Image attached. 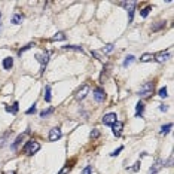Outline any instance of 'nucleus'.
Returning <instances> with one entry per match:
<instances>
[{
    "label": "nucleus",
    "instance_id": "nucleus-1",
    "mask_svg": "<svg viewBox=\"0 0 174 174\" xmlns=\"http://www.w3.org/2000/svg\"><path fill=\"white\" fill-rule=\"evenodd\" d=\"M39 149H40L39 141H36V140H28V141L25 143V146L22 147V152H24L25 155H34V153L39 152Z\"/></svg>",
    "mask_w": 174,
    "mask_h": 174
},
{
    "label": "nucleus",
    "instance_id": "nucleus-2",
    "mask_svg": "<svg viewBox=\"0 0 174 174\" xmlns=\"http://www.w3.org/2000/svg\"><path fill=\"white\" fill-rule=\"evenodd\" d=\"M152 92H153V82H146V84L141 85L140 91H138V95H141V97H149Z\"/></svg>",
    "mask_w": 174,
    "mask_h": 174
},
{
    "label": "nucleus",
    "instance_id": "nucleus-3",
    "mask_svg": "<svg viewBox=\"0 0 174 174\" xmlns=\"http://www.w3.org/2000/svg\"><path fill=\"white\" fill-rule=\"evenodd\" d=\"M36 60L42 64V70H40V73H43L45 67H46V64H48V61H49V52L45 51L43 54H37V55H36Z\"/></svg>",
    "mask_w": 174,
    "mask_h": 174
},
{
    "label": "nucleus",
    "instance_id": "nucleus-4",
    "mask_svg": "<svg viewBox=\"0 0 174 174\" xmlns=\"http://www.w3.org/2000/svg\"><path fill=\"white\" fill-rule=\"evenodd\" d=\"M121 6H125V7H127V10H128V22H132V16H134V10H135L137 3H135V1H130V3H121Z\"/></svg>",
    "mask_w": 174,
    "mask_h": 174
},
{
    "label": "nucleus",
    "instance_id": "nucleus-5",
    "mask_svg": "<svg viewBox=\"0 0 174 174\" xmlns=\"http://www.w3.org/2000/svg\"><path fill=\"white\" fill-rule=\"evenodd\" d=\"M101 121H103L104 125H113V124L118 121V115H116V113H107V115L103 116Z\"/></svg>",
    "mask_w": 174,
    "mask_h": 174
},
{
    "label": "nucleus",
    "instance_id": "nucleus-6",
    "mask_svg": "<svg viewBox=\"0 0 174 174\" xmlns=\"http://www.w3.org/2000/svg\"><path fill=\"white\" fill-rule=\"evenodd\" d=\"M61 135H63V132L60 128H52V130L49 131V135H48V138H49V141H57V140H60L61 138Z\"/></svg>",
    "mask_w": 174,
    "mask_h": 174
},
{
    "label": "nucleus",
    "instance_id": "nucleus-7",
    "mask_svg": "<svg viewBox=\"0 0 174 174\" xmlns=\"http://www.w3.org/2000/svg\"><path fill=\"white\" fill-rule=\"evenodd\" d=\"M88 92H89V87H88V85H82L81 89H78V92H76L75 98H76L78 101H81V100H84V98L87 97Z\"/></svg>",
    "mask_w": 174,
    "mask_h": 174
},
{
    "label": "nucleus",
    "instance_id": "nucleus-8",
    "mask_svg": "<svg viewBox=\"0 0 174 174\" xmlns=\"http://www.w3.org/2000/svg\"><path fill=\"white\" fill-rule=\"evenodd\" d=\"M94 98H95L97 103H103V101L106 100V92H104V89L95 88V89H94Z\"/></svg>",
    "mask_w": 174,
    "mask_h": 174
},
{
    "label": "nucleus",
    "instance_id": "nucleus-9",
    "mask_svg": "<svg viewBox=\"0 0 174 174\" xmlns=\"http://www.w3.org/2000/svg\"><path fill=\"white\" fill-rule=\"evenodd\" d=\"M122 128H124V124L121 122V121H116L113 125H112V131H113V135H116V137H119L121 134H122Z\"/></svg>",
    "mask_w": 174,
    "mask_h": 174
},
{
    "label": "nucleus",
    "instance_id": "nucleus-10",
    "mask_svg": "<svg viewBox=\"0 0 174 174\" xmlns=\"http://www.w3.org/2000/svg\"><path fill=\"white\" fill-rule=\"evenodd\" d=\"M153 57H155V61L164 63V61H167V60L170 58V52H168V51H162V52H159V54H156V55H153Z\"/></svg>",
    "mask_w": 174,
    "mask_h": 174
},
{
    "label": "nucleus",
    "instance_id": "nucleus-11",
    "mask_svg": "<svg viewBox=\"0 0 174 174\" xmlns=\"http://www.w3.org/2000/svg\"><path fill=\"white\" fill-rule=\"evenodd\" d=\"M28 132H30V130H27L25 132H22L21 135H18V137H16V140H15V141L12 143V146H10V147H12V150H16V149H18V146L21 144V141L25 138V135H27Z\"/></svg>",
    "mask_w": 174,
    "mask_h": 174
},
{
    "label": "nucleus",
    "instance_id": "nucleus-12",
    "mask_svg": "<svg viewBox=\"0 0 174 174\" xmlns=\"http://www.w3.org/2000/svg\"><path fill=\"white\" fill-rule=\"evenodd\" d=\"M162 165H164V161L162 159H156V162L150 167V170H149V174H156L161 168H162Z\"/></svg>",
    "mask_w": 174,
    "mask_h": 174
},
{
    "label": "nucleus",
    "instance_id": "nucleus-13",
    "mask_svg": "<svg viewBox=\"0 0 174 174\" xmlns=\"http://www.w3.org/2000/svg\"><path fill=\"white\" fill-rule=\"evenodd\" d=\"M12 67H13V58H12V57L4 58V60H3V69H4V70H10Z\"/></svg>",
    "mask_w": 174,
    "mask_h": 174
},
{
    "label": "nucleus",
    "instance_id": "nucleus-14",
    "mask_svg": "<svg viewBox=\"0 0 174 174\" xmlns=\"http://www.w3.org/2000/svg\"><path fill=\"white\" fill-rule=\"evenodd\" d=\"M109 67H110L109 64H106V66H104V69H103V72H101V75H100V84H104V81L107 79L109 72H110V70H109Z\"/></svg>",
    "mask_w": 174,
    "mask_h": 174
},
{
    "label": "nucleus",
    "instance_id": "nucleus-15",
    "mask_svg": "<svg viewBox=\"0 0 174 174\" xmlns=\"http://www.w3.org/2000/svg\"><path fill=\"white\" fill-rule=\"evenodd\" d=\"M18 109H19V104H18V101H15L12 106H6V107H4V110H6V112H9V113H13V115H15V113H18Z\"/></svg>",
    "mask_w": 174,
    "mask_h": 174
},
{
    "label": "nucleus",
    "instance_id": "nucleus-16",
    "mask_svg": "<svg viewBox=\"0 0 174 174\" xmlns=\"http://www.w3.org/2000/svg\"><path fill=\"white\" fill-rule=\"evenodd\" d=\"M143 110H144V104H143L141 101H138L137 106H135V118H141Z\"/></svg>",
    "mask_w": 174,
    "mask_h": 174
},
{
    "label": "nucleus",
    "instance_id": "nucleus-17",
    "mask_svg": "<svg viewBox=\"0 0 174 174\" xmlns=\"http://www.w3.org/2000/svg\"><path fill=\"white\" fill-rule=\"evenodd\" d=\"M63 49H66V51H78V52H84V48H82V46H78V45H66V46H63Z\"/></svg>",
    "mask_w": 174,
    "mask_h": 174
},
{
    "label": "nucleus",
    "instance_id": "nucleus-18",
    "mask_svg": "<svg viewBox=\"0 0 174 174\" xmlns=\"http://www.w3.org/2000/svg\"><path fill=\"white\" fill-rule=\"evenodd\" d=\"M22 19H24V16H22L21 13H15V15L12 16L10 22H12V24H15V25H18V24H21V22H22Z\"/></svg>",
    "mask_w": 174,
    "mask_h": 174
},
{
    "label": "nucleus",
    "instance_id": "nucleus-19",
    "mask_svg": "<svg viewBox=\"0 0 174 174\" xmlns=\"http://www.w3.org/2000/svg\"><path fill=\"white\" fill-rule=\"evenodd\" d=\"M153 60H155L153 54H143V55L140 57V61H141V63H150V61H153Z\"/></svg>",
    "mask_w": 174,
    "mask_h": 174
},
{
    "label": "nucleus",
    "instance_id": "nucleus-20",
    "mask_svg": "<svg viewBox=\"0 0 174 174\" xmlns=\"http://www.w3.org/2000/svg\"><path fill=\"white\" fill-rule=\"evenodd\" d=\"M171 128H173V124H165V125H162V127H161V131H159V132H161L162 135H167V134L170 132Z\"/></svg>",
    "mask_w": 174,
    "mask_h": 174
},
{
    "label": "nucleus",
    "instance_id": "nucleus-21",
    "mask_svg": "<svg viewBox=\"0 0 174 174\" xmlns=\"http://www.w3.org/2000/svg\"><path fill=\"white\" fill-rule=\"evenodd\" d=\"M54 112H55V109H54V107H48L46 110H42V112H40V118H48V116H49V115H52Z\"/></svg>",
    "mask_w": 174,
    "mask_h": 174
},
{
    "label": "nucleus",
    "instance_id": "nucleus-22",
    "mask_svg": "<svg viewBox=\"0 0 174 174\" xmlns=\"http://www.w3.org/2000/svg\"><path fill=\"white\" fill-rule=\"evenodd\" d=\"M10 134H12V132H10V131H6V132H4V134H3V137H1V138H0V147H3V146H4V144H6V141H7V137H9V135H10Z\"/></svg>",
    "mask_w": 174,
    "mask_h": 174
},
{
    "label": "nucleus",
    "instance_id": "nucleus-23",
    "mask_svg": "<svg viewBox=\"0 0 174 174\" xmlns=\"http://www.w3.org/2000/svg\"><path fill=\"white\" fill-rule=\"evenodd\" d=\"M134 61H135V57H134V55H128V57L125 58V61H124V67H128V66H131Z\"/></svg>",
    "mask_w": 174,
    "mask_h": 174
},
{
    "label": "nucleus",
    "instance_id": "nucleus-24",
    "mask_svg": "<svg viewBox=\"0 0 174 174\" xmlns=\"http://www.w3.org/2000/svg\"><path fill=\"white\" fill-rule=\"evenodd\" d=\"M45 101L46 103H49L51 101V87L49 85H46V88H45Z\"/></svg>",
    "mask_w": 174,
    "mask_h": 174
},
{
    "label": "nucleus",
    "instance_id": "nucleus-25",
    "mask_svg": "<svg viewBox=\"0 0 174 174\" xmlns=\"http://www.w3.org/2000/svg\"><path fill=\"white\" fill-rule=\"evenodd\" d=\"M162 27H165V21H159L158 24H155V25L152 27V31H158V30H161Z\"/></svg>",
    "mask_w": 174,
    "mask_h": 174
},
{
    "label": "nucleus",
    "instance_id": "nucleus-26",
    "mask_svg": "<svg viewBox=\"0 0 174 174\" xmlns=\"http://www.w3.org/2000/svg\"><path fill=\"white\" fill-rule=\"evenodd\" d=\"M52 40H66V34L60 31V33H57V34L52 37Z\"/></svg>",
    "mask_w": 174,
    "mask_h": 174
},
{
    "label": "nucleus",
    "instance_id": "nucleus-27",
    "mask_svg": "<svg viewBox=\"0 0 174 174\" xmlns=\"http://www.w3.org/2000/svg\"><path fill=\"white\" fill-rule=\"evenodd\" d=\"M70 164H72V162H70ZM70 164L67 162V165H66V167H63V168L60 170V173H58V174H67V173H69V171H70V168H72V165H70Z\"/></svg>",
    "mask_w": 174,
    "mask_h": 174
},
{
    "label": "nucleus",
    "instance_id": "nucleus-28",
    "mask_svg": "<svg viewBox=\"0 0 174 174\" xmlns=\"http://www.w3.org/2000/svg\"><path fill=\"white\" fill-rule=\"evenodd\" d=\"M110 51H113V45L110 43V45H106V48H103L100 52H103V54H109Z\"/></svg>",
    "mask_w": 174,
    "mask_h": 174
},
{
    "label": "nucleus",
    "instance_id": "nucleus-29",
    "mask_svg": "<svg viewBox=\"0 0 174 174\" xmlns=\"http://www.w3.org/2000/svg\"><path fill=\"white\" fill-rule=\"evenodd\" d=\"M31 46H34V43H28V45H25V46H24V48H21V49H19V51H18V55H21V54H22V52H25V51H28V49H30V48H31Z\"/></svg>",
    "mask_w": 174,
    "mask_h": 174
},
{
    "label": "nucleus",
    "instance_id": "nucleus-30",
    "mask_svg": "<svg viewBox=\"0 0 174 174\" xmlns=\"http://www.w3.org/2000/svg\"><path fill=\"white\" fill-rule=\"evenodd\" d=\"M149 12H150V7L147 6V7H144V9H141V10H140V15H141L143 18H146V16L149 15Z\"/></svg>",
    "mask_w": 174,
    "mask_h": 174
},
{
    "label": "nucleus",
    "instance_id": "nucleus-31",
    "mask_svg": "<svg viewBox=\"0 0 174 174\" xmlns=\"http://www.w3.org/2000/svg\"><path fill=\"white\" fill-rule=\"evenodd\" d=\"M98 135H100V131H98V130H95V128H94V130H92L91 132H89V137H91V138H97Z\"/></svg>",
    "mask_w": 174,
    "mask_h": 174
},
{
    "label": "nucleus",
    "instance_id": "nucleus-32",
    "mask_svg": "<svg viewBox=\"0 0 174 174\" xmlns=\"http://www.w3.org/2000/svg\"><path fill=\"white\" fill-rule=\"evenodd\" d=\"M122 150H124V146H121V147H118L116 150H113V152L110 153V156H118V155H119L121 152H122Z\"/></svg>",
    "mask_w": 174,
    "mask_h": 174
},
{
    "label": "nucleus",
    "instance_id": "nucleus-33",
    "mask_svg": "<svg viewBox=\"0 0 174 174\" xmlns=\"http://www.w3.org/2000/svg\"><path fill=\"white\" fill-rule=\"evenodd\" d=\"M82 174H92V165H87V167L82 170Z\"/></svg>",
    "mask_w": 174,
    "mask_h": 174
},
{
    "label": "nucleus",
    "instance_id": "nucleus-34",
    "mask_svg": "<svg viewBox=\"0 0 174 174\" xmlns=\"http://www.w3.org/2000/svg\"><path fill=\"white\" fill-rule=\"evenodd\" d=\"M167 95H168V94H167V88H165V87H164V88H161V89H159V97L165 98Z\"/></svg>",
    "mask_w": 174,
    "mask_h": 174
},
{
    "label": "nucleus",
    "instance_id": "nucleus-35",
    "mask_svg": "<svg viewBox=\"0 0 174 174\" xmlns=\"http://www.w3.org/2000/svg\"><path fill=\"white\" fill-rule=\"evenodd\" d=\"M140 165H141V164H140V161H137V162L134 164V167H131L130 170H131V171H138V168H140Z\"/></svg>",
    "mask_w": 174,
    "mask_h": 174
},
{
    "label": "nucleus",
    "instance_id": "nucleus-36",
    "mask_svg": "<svg viewBox=\"0 0 174 174\" xmlns=\"http://www.w3.org/2000/svg\"><path fill=\"white\" fill-rule=\"evenodd\" d=\"M25 113H27V115H31V113H36V104H33V106H31V107H30V109H28V110H27Z\"/></svg>",
    "mask_w": 174,
    "mask_h": 174
},
{
    "label": "nucleus",
    "instance_id": "nucleus-37",
    "mask_svg": "<svg viewBox=\"0 0 174 174\" xmlns=\"http://www.w3.org/2000/svg\"><path fill=\"white\" fill-rule=\"evenodd\" d=\"M159 110H161V112H167V110H168V107H167L165 104H162V106L159 107Z\"/></svg>",
    "mask_w": 174,
    "mask_h": 174
},
{
    "label": "nucleus",
    "instance_id": "nucleus-38",
    "mask_svg": "<svg viewBox=\"0 0 174 174\" xmlns=\"http://www.w3.org/2000/svg\"><path fill=\"white\" fill-rule=\"evenodd\" d=\"M0 27H1V25H0Z\"/></svg>",
    "mask_w": 174,
    "mask_h": 174
}]
</instances>
